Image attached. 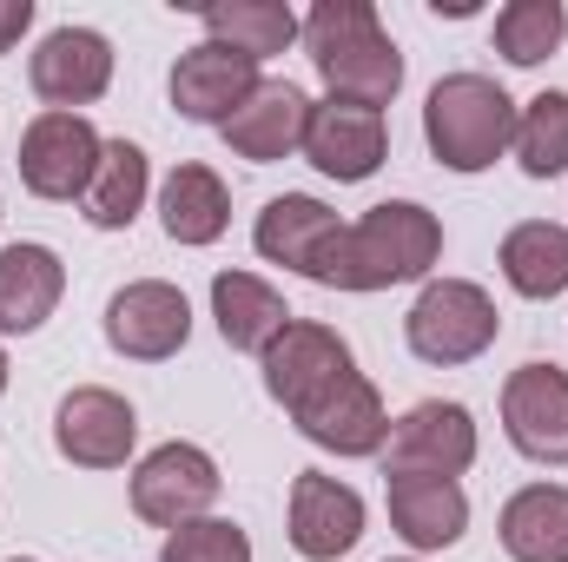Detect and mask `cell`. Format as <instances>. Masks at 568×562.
<instances>
[{
	"instance_id": "e0dca14e",
	"label": "cell",
	"mask_w": 568,
	"mask_h": 562,
	"mask_svg": "<svg viewBox=\"0 0 568 562\" xmlns=\"http://www.w3.org/2000/svg\"><path fill=\"white\" fill-rule=\"evenodd\" d=\"M337 212L324 205V199H311V192H284L272 199L265 212H258V225H252V245H258V259H272L284 272H304V279H317L324 272V259H331V245H337Z\"/></svg>"
},
{
	"instance_id": "44dd1931",
	"label": "cell",
	"mask_w": 568,
	"mask_h": 562,
	"mask_svg": "<svg viewBox=\"0 0 568 562\" xmlns=\"http://www.w3.org/2000/svg\"><path fill=\"white\" fill-rule=\"evenodd\" d=\"M159 219H165V239H172V245H212V239H225V225H232V192H225V179H219L212 165L185 159V165H172V179L159 185Z\"/></svg>"
},
{
	"instance_id": "2e32d148",
	"label": "cell",
	"mask_w": 568,
	"mask_h": 562,
	"mask_svg": "<svg viewBox=\"0 0 568 562\" xmlns=\"http://www.w3.org/2000/svg\"><path fill=\"white\" fill-rule=\"evenodd\" d=\"M344 371H357V358L317 318H291L278 338H272V351H265V391H272V404H284V411H297L311 391H324Z\"/></svg>"
},
{
	"instance_id": "4316f807",
	"label": "cell",
	"mask_w": 568,
	"mask_h": 562,
	"mask_svg": "<svg viewBox=\"0 0 568 562\" xmlns=\"http://www.w3.org/2000/svg\"><path fill=\"white\" fill-rule=\"evenodd\" d=\"M516 159L529 179H562L568 172V93H536L523 113H516Z\"/></svg>"
},
{
	"instance_id": "277c9868",
	"label": "cell",
	"mask_w": 568,
	"mask_h": 562,
	"mask_svg": "<svg viewBox=\"0 0 568 562\" xmlns=\"http://www.w3.org/2000/svg\"><path fill=\"white\" fill-rule=\"evenodd\" d=\"M496 331H503L496 298L469 279H429L417 291V304H410V318H404L410 351L424 364H443V371L449 364H476L496 344Z\"/></svg>"
},
{
	"instance_id": "7a4b0ae2",
	"label": "cell",
	"mask_w": 568,
	"mask_h": 562,
	"mask_svg": "<svg viewBox=\"0 0 568 562\" xmlns=\"http://www.w3.org/2000/svg\"><path fill=\"white\" fill-rule=\"evenodd\" d=\"M436 259H443L436 212H424L417 199H384L357 225L337 232V245H331L317 284H331V291H390V284L429 279Z\"/></svg>"
},
{
	"instance_id": "f1b7e54d",
	"label": "cell",
	"mask_w": 568,
	"mask_h": 562,
	"mask_svg": "<svg viewBox=\"0 0 568 562\" xmlns=\"http://www.w3.org/2000/svg\"><path fill=\"white\" fill-rule=\"evenodd\" d=\"M165 562H252V536L232 516H199L165 536Z\"/></svg>"
},
{
	"instance_id": "ac0fdd59",
	"label": "cell",
	"mask_w": 568,
	"mask_h": 562,
	"mask_svg": "<svg viewBox=\"0 0 568 562\" xmlns=\"http://www.w3.org/2000/svg\"><path fill=\"white\" fill-rule=\"evenodd\" d=\"M304 127H311V100H304V87H291V80H265L219 133L225 145L239 152V159H252V165H278L291 152H304Z\"/></svg>"
},
{
	"instance_id": "f546056e",
	"label": "cell",
	"mask_w": 568,
	"mask_h": 562,
	"mask_svg": "<svg viewBox=\"0 0 568 562\" xmlns=\"http://www.w3.org/2000/svg\"><path fill=\"white\" fill-rule=\"evenodd\" d=\"M27 27H33V0H0V53H13Z\"/></svg>"
},
{
	"instance_id": "d6986e66",
	"label": "cell",
	"mask_w": 568,
	"mask_h": 562,
	"mask_svg": "<svg viewBox=\"0 0 568 562\" xmlns=\"http://www.w3.org/2000/svg\"><path fill=\"white\" fill-rule=\"evenodd\" d=\"M390 523L410 550H449L469 530V496L456 476H384Z\"/></svg>"
},
{
	"instance_id": "484cf974",
	"label": "cell",
	"mask_w": 568,
	"mask_h": 562,
	"mask_svg": "<svg viewBox=\"0 0 568 562\" xmlns=\"http://www.w3.org/2000/svg\"><path fill=\"white\" fill-rule=\"evenodd\" d=\"M503 279H509V291H523V298H556V291H568V225L523 219L503 239Z\"/></svg>"
},
{
	"instance_id": "3957f363",
	"label": "cell",
	"mask_w": 568,
	"mask_h": 562,
	"mask_svg": "<svg viewBox=\"0 0 568 562\" xmlns=\"http://www.w3.org/2000/svg\"><path fill=\"white\" fill-rule=\"evenodd\" d=\"M424 140L436 152V165L483 172L516 140V100L489 73H449V80L429 87L424 100Z\"/></svg>"
},
{
	"instance_id": "7402d4cb",
	"label": "cell",
	"mask_w": 568,
	"mask_h": 562,
	"mask_svg": "<svg viewBox=\"0 0 568 562\" xmlns=\"http://www.w3.org/2000/svg\"><path fill=\"white\" fill-rule=\"evenodd\" d=\"M212 318H219V338L232 351H258V358L272 351V338L291 324L284 298L265 279H252V272H219L212 279Z\"/></svg>"
},
{
	"instance_id": "30bf717a",
	"label": "cell",
	"mask_w": 568,
	"mask_h": 562,
	"mask_svg": "<svg viewBox=\"0 0 568 562\" xmlns=\"http://www.w3.org/2000/svg\"><path fill=\"white\" fill-rule=\"evenodd\" d=\"M27 80H33V93L47 100V113H80V107H93V100L113 87V47H106V33H93V27H53V33L33 47Z\"/></svg>"
},
{
	"instance_id": "8fae6325",
	"label": "cell",
	"mask_w": 568,
	"mask_h": 562,
	"mask_svg": "<svg viewBox=\"0 0 568 562\" xmlns=\"http://www.w3.org/2000/svg\"><path fill=\"white\" fill-rule=\"evenodd\" d=\"M258 87H265L258 80V60L239 53V47H225V40H199L172 67V107L185 120H199V127H225Z\"/></svg>"
},
{
	"instance_id": "6da1fadb",
	"label": "cell",
	"mask_w": 568,
	"mask_h": 562,
	"mask_svg": "<svg viewBox=\"0 0 568 562\" xmlns=\"http://www.w3.org/2000/svg\"><path fill=\"white\" fill-rule=\"evenodd\" d=\"M304 47H311L317 80L331 87V100L384 113L404 93V53L384 33V20H377L371 0H317L304 13Z\"/></svg>"
},
{
	"instance_id": "ba28073f",
	"label": "cell",
	"mask_w": 568,
	"mask_h": 562,
	"mask_svg": "<svg viewBox=\"0 0 568 562\" xmlns=\"http://www.w3.org/2000/svg\"><path fill=\"white\" fill-rule=\"evenodd\" d=\"M291 423L317 450H337V456H384V443H390V411H384V398L364 371H344L324 391H311L291 411Z\"/></svg>"
},
{
	"instance_id": "cb8c5ba5",
	"label": "cell",
	"mask_w": 568,
	"mask_h": 562,
	"mask_svg": "<svg viewBox=\"0 0 568 562\" xmlns=\"http://www.w3.org/2000/svg\"><path fill=\"white\" fill-rule=\"evenodd\" d=\"M199 20H205V40H225V47L252 53L258 67L278 60L291 40H304V20L284 0H205Z\"/></svg>"
},
{
	"instance_id": "d6a6232c",
	"label": "cell",
	"mask_w": 568,
	"mask_h": 562,
	"mask_svg": "<svg viewBox=\"0 0 568 562\" xmlns=\"http://www.w3.org/2000/svg\"><path fill=\"white\" fill-rule=\"evenodd\" d=\"M13 562H33V556H13Z\"/></svg>"
},
{
	"instance_id": "7c38bea8",
	"label": "cell",
	"mask_w": 568,
	"mask_h": 562,
	"mask_svg": "<svg viewBox=\"0 0 568 562\" xmlns=\"http://www.w3.org/2000/svg\"><path fill=\"white\" fill-rule=\"evenodd\" d=\"M133 436H140L133 404H126L120 391H106V384H80V391H67L60 411H53V443H60V456L80 463V470H120V463L133 456Z\"/></svg>"
},
{
	"instance_id": "8992f818",
	"label": "cell",
	"mask_w": 568,
	"mask_h": 562,
	"mask_svg": "<svg viewBox=\"0 0 568 562\" xmlns=\"http://www.w3.org/2000/svg\"><path fill=\"white\" fill-rule=\"evenodd\" d=\"M476 463V418L449 398H424L390 423L384 476H463Z\"/></svg>"
},
{
	"instance_id": "9a60e30c",
	"label": "cell",
	"mask_w": 568,
	"mask_h": 562,
	"mask_svg": "<svg viewBox=\"0 0 568 562\" xmlns=\"http://www.w3.org/2000/svg\"><path fill=\"white\" fill-rule=\"evenodd\" d=\"M364 536V496L324 470H304L291 483V550L304 562H337Z\"/></svg>"
},
{
	"instance_id": "4dcf8cb0",
	"label": "cell",
	"mask_w": 568,
	"mask_h": 562,
	"mask_svg": "<svg viewBox=\"0 0 568 562\" xmlns=\"http://www.w3.org/2000/svg\"><path fill=\"white\" fill-rule=\"evenodd\" d=\"M429 7L449 13V20H469V13H476V0H429Z\"/></svg>"
},
{
	"instance_id": "1f68e13d",
	"label": "cell",
	"mask_w": 568,
	"mask_h": 562,
	"mask_svg": "<svg viewBox=\"0 0 568 562\" xmlns=\"http://www.w3.org/2000/svg\"><path fill=\"white\" fill-rule=\"evenodd\" d=\"M0 391H7V351H0Z\"/></svg>"
},
{
	"instance_id": "ffe728a7",
	"label": "cell",
	"mask_w": 568,
	"mask_h": 562,
	"mask_svg": "<svg viewBox=\"0 0 568 562\" xmlns=\"http://www.w3.org/2000/svg\"><path fill=\"white\" fill-rule=\"evenodd\" d=\"M67 265L47 245H7L0 252V338H27L60 311Z\"/></svg>"
},
{
	"instance_id": "83f0119b",
	"label": "cell",
	"mask_w": 568,
	"mask_h": 562,
	"mask_svg": "<svg viewBox=\"0 0 568 562\" xmlns=\"http://www.w3.org/2000/svg\"><path fill=\"white\" fill-rule=\"evenodd\" d=\"M568 33V7L562 0H509L496 13V53L509 67H542Z\"/></svg>"
},
{
	"instance_id": "9c48e42d",
	"label": "cell",
	"mask_w": 568,
	"mask_h": 562,
	"mask_svg": "<svg viewBox=\"0 0 568 562\" xmlns=\"http://www.w3.org/2000/svg\"><path fill=\"white\" fill-rule=\"evenodd\" d=\"M219 483L225 476L199 443H159L133 470V510L159 530H179V523H199L219 503Z\"/></svg>"
},
{
	"instance_id": "603a6c76",
	"label": "cell",
	"mask_w": 568,
	"mask_h": 562,
	"mask_svg": "<svg viewBox=\"0 0 568 562\" xmlns=\"http://www.w3.org/2000/svg\"><path fill=\"white\" fill-rule=\"evenodd\" d=\"M503 550L516 562H568V490L529 483L503 503Z\"/></svg>"
},
{
	"instance_id": "5b68a950",
	"label": "cell",
	"mask_w": 568,
	"mask_h": 562,
	"mask_svg": "<svg viewBox=\"0 0 568 562\" xmlns=\"http://www.w3.org/2000/svg\"><path fill=\"white\" fill-rule=\"evenodd\" d=\"M192 338V304L165 279H133L106 298V344L133 364H165Z\"/></svg>"
},
{
	"instance_id": "d4e9b609",
	"label": "cell",
	"mask_w": 568,
	"mask_h": 562,
	"mask_svg": "<svg viewBox=\"0 0 568 562\" xmlns=\"http://www.w3.org/2000/svg\"><path fill=\"white\" fill-rule=\"evenodd\" d=\"M145 192H152L145 152L133 140H106L100 145V165H93V185H87V199H80V212H87V225H100V232H126V225L140 219Z\"/></svg>"
},
{
	"instance_id": "52a82bcc",
	"label": "cell",
	"mask_w": 568,
	"mask_h": 562,
	"mask_svg": "<svg viewBox=\"0 0 568 562\" xmlns=\"http://www.w3.org/2000/svg\"><path fill=\"white\" fill-rule=\"evenodd\" d=\"M100 133L87 113H40L20 133V185L33 199H87L93 165H100Z\"/></svg>"
},
{
	"instance_id": "5bb4252c",
	"label": "cell",
	"mask_w": 568,
	"mask_h": 562,
	"mask_svg": "<svg viewBox=\"0 0 568 562\" xmlns=\"http://www.w3.org/2000/svg\"><path fill=\"white\" fill-rule=\"evenodd\" d=\"M384 152H390V127H384L377 107H351V100H324V107H311L304 159H311L324 179L357 185V179H371V172L384 165Z\"/></svg>"
},
{
	"instance_id": "4fadbf2b",
	"label": "cell",
	"mask_w": 568,
	"mask_h": 562,
	"mask_svg": "<svg viewBox=\"0 0 568 562\" xmlns=\"http://www.w3.org/2000/svg\"><path fill=\"white\" fill-rule=\"evenodd\" d=\"M503 430L529 463H568V371L523 364L503 384Z\"/></svg>"
}]
</instances>
